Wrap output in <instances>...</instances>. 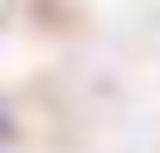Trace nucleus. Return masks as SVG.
<instances>
[{"mask_svg": "<svg viewBox=\"0 0 160 153\" xmlns=\"http://www.w3.org/2000/svg\"><path fill=\"white\" fill-rule=\"evenodd\" d=\"M0 139H7V118H0Z\"/></svg>", "mask_w": 160, "mask_h": 153, "instance_id": "nucleus-1", "label": "nucleus"}]
</instances>
